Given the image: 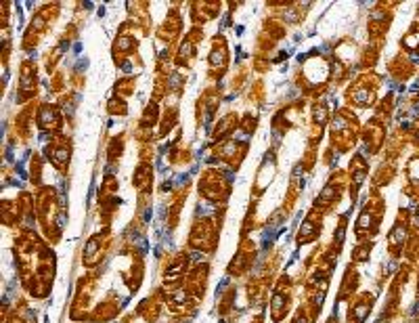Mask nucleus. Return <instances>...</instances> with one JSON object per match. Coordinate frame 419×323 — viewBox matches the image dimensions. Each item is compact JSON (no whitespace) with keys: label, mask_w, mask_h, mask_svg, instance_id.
<instances>
[{"label":"nucleus","mask_w":419,"mask_h":323,"mask_svg":"<svg viewBox=\"0 0 419 323\" xmlns=\"http://www.w3.org/2000/svg\"><path fill=\"white\" fill-rule=\"evenodd\" d=\"M359 118L353 114L350 107H340L334 114L331 127H329V139H331V149L340 151V153H348L357 143L360 136Z\"/></svg>","instance_id":"f257e3e1"},{"label":"nucleus","mask_w":419,"mask_h":323,"mask_svg":"<svg viewBox=\"0 0 419 323\" xmlns=\"http://www.w3.org/2000/svg\"><path fill=\"white\" fill-rule=\"evenodd\" d=\"M384 214H386L384 195L379 194V189H371L362 210H360L359 218H357V227H355V235H357L359 244L371 242L379 233Z\"/></svg>","instance_id":"f03ea898"},{"label":"nucleus","mask_w":419,"mask_h":323,"mask_svg":"<svg viewBox=\"0 0 419 323\" xmlns=\"http://www.w3.org/2000/svg\"><path fill=\"white\" fill-rule=\"evenodd\" d=\"M382 82H384L382 76H377L375 71H362L348 84V90L344 93L346 103L350 107H359V110L373 107L377 103Z\"/></svg>","instance_id":"7ed1b4c3"},{"label":"nucleus","mask_w":419,"mask_h":323,"mask_svg":"<svg viewBox=\"0 0 419 323\" xmlns=\"http://www.w3.org/2000/svg\"><path fill=\"white\" fill-rule=\"evenodd\" d=\"M199 195L212 204H223L231 195V179L218 170V168H208L199 177Z\"/></svg>","instance_id":"20e7f679"},{"label":"nucleus","mask_w":419,"mask_h":323,"mask_svg":"<svg viewBox=\"0 0 419 323\" xmlns=\"http://www.w3.org/2000/svg\"><path fill=\"white\" fill-rule=\"evenodd\" d=\"M392 4L390 2H379L373 6L371 15H369V21H367V36H369V42L373 45H384L386 42V36L390 32V25H392Z\"/></svg>","instance_id":"39448f33"},{"label":"nucleus","mask_w":419,"mask_h":323,"mask_svg":"<svg viewBox=\"0 0 419 323\" xmlns=\"http://www.w3.org/2000/svg\"><path fill=\"white\" fill-rule=\"evenodd\" d=\"M411 212L407 208H401L399 214H396V221L388 233V254L396 260L399 257H403L405 252V244H407V237L411 233Z\"/></svg>","instance_id":"423d86ee"},{"label":"nucleus","mask_w":419,"mask_h":323,"mask_svg":"<svg viewBox=\"0 0 419 323\" xmlns=\"http://www.w3.org/2000/svg\"><path fill=\"white\" fill-rule=\"evenodd\" d=\"M218 231L220 225H216L212 218H201L193 225L191 229V237L189 244L191 248H199L203 252H212L216 248V240H218Z\"/></svg>","instance_id":"0eeeda50"},{"label":"nucleus","mask_w":419,"mask_h":323,"mask_svg":"<svg viewBox=\"0 0 419 323\" xmlns=\"http://www.w3.org/2000/svg\"><path fill=\"white\" fill-rule=\"evenodd\" d=\"M344 187H346V172L336 170V172L329 177V181H327L325 189H323L321 195H319V199L314 201V210H317V212H321V214L329 212V210L340 201Z\"/></svg>","instance_id":"6e6552de"},{"label":"nucleus","mask_w":419,"mask_h":323,"mask_svg":"<svg viewBox=\"0 0 419 323\" xmlns=\"http://www.w3.org/2000/svg\"><path fill=\"white\" fill-rule=\"evenodd\" d=\"M386 129H388V124H384L382 120H377V118H371L362 130H360V134H362V141H365V147H367V151L371 153V155H377L379 151H382V147L386 145Z\"/></svg>","instance_id":"1a4fd4ad"},{"label":"nucleus","mask_w":419,"mask_h":323,"mask_svg":"<svg viewBox=\"0 0 419 323\" xmlns=\"http://www.w3.org/2000/svg\"><path fill=\"white\" fill-rule=\"evenodd\" d=\"M375 305V294L369 292H360L357 294L350 303H348V315H346V323H365L369 319L371 311Z\"/></svg>","instance_id":"9d476101"},{"label":"nucleus","mask_w":419,"mask_h":323,"mask_svg":"<svg viewBox=\"0 0 419 323\" xmlns=\"http://www.w3.org/2000/svg\"><path fill=\"white\" fill-rule=\"evenodd\" d=\"M210 76L212 78H220L225 76L227 67H229V47L225 36H214L212 42V51H210Z\"/></svg>","instance_id":"9b49d317"},{"label":"nucleus","mask_w":419,"mask_h":323,"mask_svg":"<svg viewBox=\"0 0 419 323\" xmlns=\"http://www.w3.org/2000/svg\"><path fill=\"white\" fill-rule=\"evenodd\" d=\"M367 175H369V164H367L365 155L355 153L353 160H350V166H348V177H350V199H353V204H357V199H359V189L362 187Z\"/></svg>","instance_id":"f8f14e48"},{"label":"nucleus","mask_w":419,"mask_h":323,"mask_svg":"<svg viewBox=\"0 0 419 323\" xmlns=\"http://www.w3.org/2000/svg\"><path fill=\"white\" fill-rule=\"evenodd\" d=\"M36 84H38L36 64L34 61H23L21 71H19V97H17V101L23 103V101L32 99L36 95Z\"/></svg>","instance_id":"ddd939ff"},{"label":"nucleus","mask_w":419,"mask_h":323,"mask_svg":"<svg viewBox=\"0 0 419 323\" xmlns=\"http://www.w3.org/2000/svg\"><path fill=\"white\" fill-rule=\"evenodd\" d=\"M386 67H388L390 78H394V80H399V82H407V80L413 78L415 71H418L415 61H413L409 55H405V53H396V55L388 61Z\"/></svg>","instance_id":"4468645a"},{"label":"nucleus","mask_w":419,"mask_h":323,"mask_svg":"<svg viewBox=\"0 0 419 323\" xmlns=\"http://www.w3.org/2000/svg\"><path fill=\"white\" fill-rule=\"evenodd\" d=\"M290 307H292V290H290V288L283 290V279H281V283H279L277 290L273 292V300H271V315H273V322L285 319V315L290 313Z\"/></svg>","instance_id":"2eb2a0df"},{"label":"nucleus","mask_w":419,"mask_h":323,"mask_svg":"<svg viewBox=\"0 0 419 323\" xmlns=\"http://www.w3.org/2000/svg\"><path fill=\"white\" fill-rule=\"evenodd\" d=\"M218 103H220V95L214 88H208L199 97V101H197V122H199V127H203L201 122H210L214 118V114L218 110Z\"/></svg>","instance_id":"dca6fc26"},{"label":"nucleus","mask_w":419,"mask_h":323,"mask_svg":"<svg viewBox=\"0 0 419 323\" xmlns=\"http://www.w3.org/2000/svg\"><path fill=\"white\" fill-rule=\"evenodd\" d=\"M69 155H71V147L67 139H55L47 145V158L57 170H63L69 164Z\"/></svg>","instance_id":"f3484780"},{"label":"nucleus","mask_w":419,"mask_h":323,"mask_svg":"<svg viewBox=\"0 0 419 323\" xmlns=\"http://www.w3.org/2000/svg\"><path fill=\"white\" fill-rule=\"evenodd\" d=\"M359 286H360V277H359V271H357V266H355V262H350L348 266H346V273H344V279H342V283H340V294H338V303H342V300H353L357 294H359Z\"/></svg>","instance_id":"a211bd4d"},{"label":"nucleus","mask_w":419,"mask_h":323,"mask_svg":"<svg viewBox=\"0 0 419 323\" xmlns=\"http://www.w3.org/2000/svg\"><path fill=\"white\" fill-rule=\"evenodd\" d=\"M107 235H110V231H103V233H97V235H93V237L88 240L86 250H84V264H86V266L97 264V262L101 260V257L105 254V248L110 246Z\"/></svg>","instance_id":"6ab92c4d"},{"label":"nucleus","mask_w":419,"mask_h":323,"mask_svg":"<svg viewBox=\"0 0 419 323\" xmlns=\"http://www.w3.org/2000/svg\"><path fill=\"white\" fill-rule=\"evenodd\" d=\"M321 223H323V214L317 212V210H312V212L306 216V221H304V225H302V229H300L298 244H310V242H314V240L321 235V229H323Z\"/></svg>","instance_id":"aec40b11"},{"label":"nucleus","mask_w":419,"mask_h":323,"mask_svg":"<svg viewBox=\"0 0 419 323\" xmlns=\"http://www.w3.org/2000/svg\"><path fill=\"white\" fill-rule=\"evenodd\" d=\"M38 127L49 132H59L63 129V118L61 112L57 110V105H42L38 110V118H36Z\"/></svg>","instance_id":"412c9836"},{"label":"nucleus","mask_w":419,"mask_h":323,"mask_svg":"<svg viewBox=\"0 0 419 323\" xmlns=\"http://www.w3.org/2000/svg\"><path fill=\"white\" fill-rule=\"evenodd\" d=\"M396 175H399V166H396V162H392V160H384V162L377 166L375 175L371 177V185H373V189H379V187L390 185V183L394 181V177H396Z\"/></svg>","instance_id":"4be33fe9"},{"label":"nucleus","mask_w":419,"mask_h":323,"mask_svg":"<svg viewBox=\"0 0 419 323\" xmlns=\"http://www.w3.org/2000/svg\"><path fill=\"white\" fill-rule=\"evenodd\" d=\"M399 47H401V53L409 55L411 59H413V57H418L419 55V21H413V23L409 25V30H407V32H405V36L401 38Z\"/></svg>","instance_id":"5701e85b"},{"label":"nucleus","mask_w":419,"mask_h":323,"mask_svg":"<svg viewBox=\"0 0 419 323\" xmlns=\"http://www.w3.org/2000/svg\"><path fill=\"white\" fill-rule=\"evenodd\" d=\"M220 13V2H203V4H193L191 11V19L193 23H206L210 19H214Z\"/></svg>","instance_id":"b1692460"},{"label":"nucleus","mask_w":419,"mask_h":323,"mask_svg":"<svg viewBox=\"0 0 419 323\" xmlns=\"http://www.w3.org/2000/svg\"><path fill=\"white\" fill-rule=\"evenodd\" d=\"M237 124H240V116H237L235 112L227 114V116L216 124V129L212 132V139H214V141H225L227 136H231V134L235 132Z\"/></svg>","instance_id":"393cba45"},{"label":"nucleus","mask_w":419,"mask_h":323,"mask_svg":"<svg viewBox=\"0 0 419 323\" xmlns=\"http://www.w3.org/2000/svg\"><path fill=\"white\" fill-rule=\"evenodd\" d=\"M392 114H394V95L388 93V95L377 103L373 118H377V120H382L384 124H388V122L392 120Z\"/></svg>","instance_id":"a878e982"},{"label":"nucleus","mask_w":419,"mask_h":323,"mask_svg":"<svg viewBox=\"0 0 419 323\" xmlns=\"http://www.w3.org/2000/svg\"><path fill=\"white\" fill-rule=\"evenodd\" d=\"M158 116H160V112H158V105H155V103L147 105V110H145V114H143V118H141V127H145V129H151V127H155V122H158Z\"/></svg>","instance_id":"bb28decb"},{"label":"nucleus","mask_w":419,"mask_h":323,"mask_svg":"<svg viewBox=\"0 0 419 323\" xmlns=\"http://www.w3.org/2000/svg\"><path fill=\"white\" fill-rule=\"evenodd\" d=\"M134 86H136L134 76H126V78H122L120 82L116 84V93H118V97H122V95H132L134 93Z\"/></svg>","instance_id":"cd10ccee"},{"label":"nucleus","mask_w":419,"mask_h":323,"mask_svg":"<svg viewBox=\"0 0 419 323\" xmlns=\"http://www.w3.org/2000/svg\"><path fill=\"white\" fill-rule=\"evenodd\" d=\"M373 250V242H365V244H359L353 252V262H365L369 260V254Z\"/></svg>","instance_id":"c85d7f7f"},{"label":"nucleus","mask_w":419,"mask_h":323,"mask_svg":"<svg viewBox=\"0 0 419 323\" xmlns=\"http://www.w3.org/2000/svg\"><path fill=\"white\" fill-rule=\"evenodd\" d=\"M107 107H110V114H118V116H126V114H128L126 103H124L122 97H114V99L107 103Z\"/></svg>","instance_id":"c756f323"},{"label":"nucleus","mask_w":419,"mask_h":323,"mask_svg":"<svg viewBox=\"0 0 419 323\" xmlns=\"http://www.w3.org/2000/svg\"><path fill=\"white\" fill-rule=\"evenodd\" d=\"M407 134H409V143L413 145V147H418L419 149V118L407 129Z\"/></svg>","instance_id":"7c9ffc66"},{"label":"nucleus","mask_w":419,"mask_h":323,"mask_svg":"<svg viewBox=\"0 0 419 323\" xmlns=\"http://www.w3.org/2000/svg\"><path fill=\"white\" fill-rule=\"evenodd\" d=\"M256 122H258V118H256V116L252 118L249 114H245V118H243V122H241V124H243L241 129H243L245 132H247V134H249V132H254V130H256Z\"/></svg>","instance_id":"2f4dec72"},{"label":"nucleus","mask_w":419,"mask_h":323,"mask_svg":"<svg viewBox=\"0 0 419 323\" xmlns=\"http://www.w3.org/2000/svg\"><path fill=\"white\" fill-rule=\"evenodd\" d=\"M252 323H262V315H258V317H254V322Z\"/></svg>","instance_id":"473e14b6"}]
</instances>
